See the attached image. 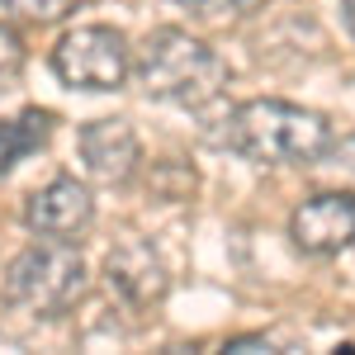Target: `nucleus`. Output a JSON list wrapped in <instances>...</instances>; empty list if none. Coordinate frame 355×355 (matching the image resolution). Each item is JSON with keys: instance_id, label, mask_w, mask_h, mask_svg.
Returning a JSON list of instances; mask_svg holds the SVG:
<instances>
[{"instance_id": "7", "label": "nucleus", "mask_w": 355, "mask_h": 355, "mask_svg": "<svg viewBox=\"0 0 355 355\" xmlns=\"http://www.w3.org/2000/svg\"><path fill=\"white\" fill-rule=\"evenodd\" d=\"M90 223H95V199H90V185L76 175L48 180L24 204V227L38 237H53V242H76Z\"/></svg>"}, {"instance_id": "11", "label": "nucleus", "mask_w": 355, "mask_h": 355, "mask_svg": "<svg viewBox=\"0 0 355 355\" xmlns=\"http://www.w3.org/2000/svg\"><path fill=\"white\" fill-rule=\"evenodd\" d=\"M180 10H190L199 19H246L251 10H261L266 0H171Z\"/></svg>"}, {"instance_id": "5", "label": "nucleus", "mask_w": 355, "mask_h": 355, "mask_svg": "<svg viewBox=\"0 0 355 355\" xmlns=\"http://www.w3.org/2000/svg\"><path fill=\"white\" fill-rule=\"evenodd\" d=\"M289 242L303 256H336L355 242V194L318 190L289 214Z\"/></svg>"}, {"instance_id": "9", "label": "nucleus", "mask_w": 355, "mask_h": 355, "mask_svg": "<svg viewBox=\"0 0 355 355\" xmlns=\"http://www.w3.org/2000/svg\"><path fill=\"white\" fill-rule=\"evenodd\" d=\"M53 133H57V114L38 110V105L10 114V119H0V175H10L24 157H33L38 147H48Z\"/></svg>"}, {"instance_id": "4", "label": "nucleus", "mask_w": 355, "mask_h": 355, "mask_svg": "<svg viewBox=\"0 0 355 355\" xmlns=\"http://www.w3.org/2000/svg\"><path fill=\"white\" fill-rule=\"evenodd\" d=\"M53 71L67 90H119L133 71V48L114 24H81L62 33L53 48Z\"/></svg>"}, {"instance_id": "6", "label": "nucleus", "mask_w": 355, "mask_h": 355, "mask_svg": "<svg viewBox=\"0 0 355 355\" xmlns=\"http://www.w3.org/2000/svg\"><path fill=\"white\" fill-rule=\"evenodd\" d=\"M105 279L128 308H157L171 294V270L162 251L142 237H119L105 256Z\"/></svg>"}, {"instance_id": "14", "label": "nucleus", "mask_w": 355, "mask_h": 355, "mask_svg": "<svg viewBox=\"0 0 355 355\" xmlns=\"http://www.w3.org/2000/svg\"><path fill=\"white\" fill-rule=\"evenodd\" d=\"M341 15H346V28L355 33V0H341Z\"/></svg>"}, {"instance_id": "10", "label": "nucleus", "mask_w": 355, "mask_h": 355, "mask_svg": "<svg viewBox=\"0 0 355 355\" xmlns=\"http://www.w3.org/2000/svg\"><path fill=\"white\" fill-rule=\"evenodd\" d=\"M85 0H0V24L15 28H43L67 19L71 10H81Z\"/></svg>"}, {"instance_id": "1", "label": "nucleus", "mask_w": 355, "mask_h": 355, "mask_svg": "<svg viewBox=\"0 0 355 355\" xmlns=\"http://www.w3.org/2000/svg\"><path fill=\"white\" fill-rule=\"evenodd\" d=\"M327 114L289 100H246L223 119L218 142L251 166H318L331 142Z\"/></svg>"}, {"instance_id": "3", "label": "nucleus", "mask_w": 355, "mask_h": 355, "mask_svg": "<svg viewBox=\"0 0 355 355\" xmlns=\"http://www.w3.org/2000/svg\"><path fill=\"white\" fill-rule=\"evenodd\" d=\"M0 294H5V303L24 308L33 318H62V313L85 294L81 251L71 242H53V237L24 246V251L5 266Z\"/></svg>"}, {"instance_id": "12", "label": "nucleus", "mask_w": 355, "mask_h": 355, "mask_svg": "<svg viewBox=\"0 0 355 355\" xmlns=\"http://www.w3.org/2000/svg\"><path fill=\"white\" fill-rule=\"evenodd\" d=\"M19 71H24V43H19L15 24H0V90L19 81Z\"/></svg>"}, {"instance_id": "13", "label": "nucleus", "mask_w": 355, "mask_h": 355, "mask_svg": "<svg viewBox=\"0 0 355 355\" xmlns=\"http://www.w3.org/2000/svg\"><path fill=\"white\" fill-rule=\"evenodd\" d=\"M318 166H331V171H341V175H351L355 180V133H331V142H327V152H322V162Z\"/></svg>"}, {"instance_id": "8", "label": "nucleus", "mask_w": 355, "mask_h": 355, "mask_svg": "<svg viewBox=\"0 0 355 355\" xmlns=\"http://www.w3.org/2000/svg\"><path fill=\"white\" fill-rule=\"evenodd\" d=\"M76 152L85 175L100 185H128L142 166V142L128 119H90L76 133Z\"/></svg>"}, {"instance_id": "2", "label": "nucleus", "mask_w": 355, "mask_h": 355, "mask_svg": "<svg viewBox=\"0 0 355 355\" xmlns=\"http://www.w3.org/2000/svg\"><path fill=\"white\" fill-rule=\"evenodd\" d=\"M133 76L142 95L180 105V110H204L227 90V62L218 48H209L204 38H194L185 28H152L133 53Z\"/></svg>"}]
</instances>
